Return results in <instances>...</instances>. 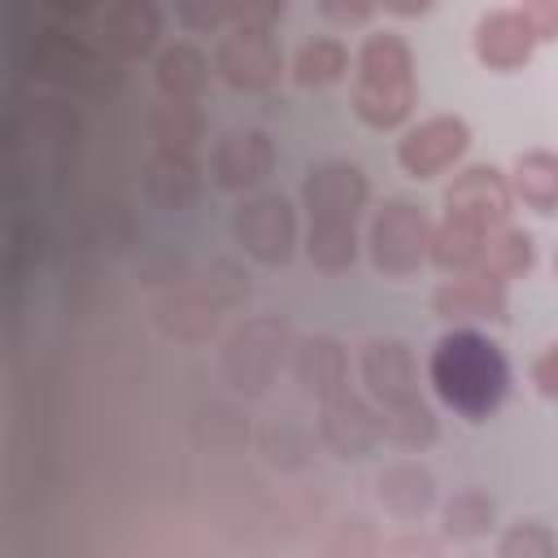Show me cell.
I'll list each match as a JSON object with an SVG mask.
<instances>
[{
	"mask_svg": "<svg viewBox=\"0 0 558 558\" xmlns=\"http://www.w3.org/2000/svg\"><path fill=\"white\" fill-rule=\"evenodd\" d=\"M427 379L436 388V397L458 410L462 418L480 423L488 418L506 392H510V362L501 353L497 340H488L475 327H453L436 340L432 357H427Z\"/></svg>",
	"mask_w": 558,
	"mask_h": 558,
	"instance_id": "obj_1",
	"label": "cell"
},
{
	"mask_svg": "<svg viewBox=\"0 0 558 558\" xmlns=\"http://www.w3.org/2000/svg\"><path fill=\"white\" fill-rule=\"evenodd\" d=\"M414 109V52L397 31H371L357 48V78H353V113L375 126L392 131Z\"/></svg>",
	"mask_w": 558,
	"mask_h": 558,
	"instance_id": "obj_2",
	"label": "cell"
},
{
	"mask_svg": "<svg viewBox=\"0 0 558 558\" xmlns=\"http://www.w3.org/2000/svg\"><path fill=\"white\" fill-rule=\"evenodd\" d=\"M432 218L423 214V205L405 201V196H392L375 209L371 218V262L379 275H392V279H405L414 275L427 257H432Z\"/></svg>",
	"mask_w": 558,
	"mask_h": 558,
	"instance_id": "obj_3",
	"label": "cell"
},
{
	"mask_svg": "<svg viewBox=\"0 0 558 558\" xmlns=\"http://www.w3.org/2000/svg\"><path fill=\"white\" fill-rule=\"evenodd\" d=\"M231 235H235V244L253 262H262V266H288L292 253H296V209L279 192H257V196H248V201L235 205Z\"/></svg>",
	"mask_w": 558,
	"mask_h": 558,
	"instance_id": "obj_4",
	"label": "cell"
},
{
	"mask_svg": "<svg viewBox=\"0 0 558 558\" xmlns=\"http://www.w3.org/2000/svg\"><path fill=\"white\" fill-rule=\"evenodd\" d=\"M283 70V52L270 31L231 26L214 48V74L235 92H266Z\"/></svg>",
	"mask_w": 558,
	"mask_h": 558,
	"instance_id": "obj_5",
	"label": "cell"
},
{
	"mask_svg": "<svg viewBox=\"0 0 558 558\" xmlns=\"http://www.w3.org/2000/svg\"><path fill=\"white\" fill-rule=\"evenodd\" d=\"M471 148V126L458 113H432L397 140V161L410 179H436Z\"/></svg>",
	"mask_w": 558,
	"mask_h": 558,
	"instance_id": "obj_6",
	"label": "cell"
},
{
	"mask_svg": "<svg viewBox=\"0 0 558 558\" xmlns=\"http://www.w3.org/2000/svg\"><path fill=\"white\" fill-rule=\"evenodd\" d=\"M371 201V183L353 161H318L301 179V205L310 222H357Z\"/></svg>",
	"mask_w": 558,
	"mask_h": 558,
	"instance_id": "obj_7",
	"label": "cell"
},
{
	"mask_svg": "<svg viewBox=\"0 0 558 558\" xmlns=\"http://www.w3.org/2000/svg\"><path fill=\"white\" fill-rule=\"evenodd\" d=\"M510 205H514V192L497 166H466L445 187V214L475 222L484 235H493L497 227L510 222Z\"/></svg>",
	"mask_w": 558,
	"mask_h": 558,
	"instance_id": "obj_8",
	"label": "cell"
},
{
	"mask_svg": "<svg viewBox=\"0 0 558 558\" xmlns=\"http://www.w3.org/2000/svg\"><path fill=\"white\" fill-rule=\"evenodd\" d=\"M270 170H275V140L262 126H231L218 135L209 157V174L218 187L248 192V187H262Z\"/></svg>",
	"mask_w": 558,
	"mask_h": 558,
	"instance_id": "obj_9",
	"label": "cell"
},
{
	"mask_svg": "<svg viewBox=\"0 0 558 558\" xmlns=\"http://www.w3.org/2000/svg\"><path fill=\"white\" fill-rule=\"evenodd\" d=\"M318 436L336 449V458H366L384 440V414L366 405L353 388L318 401Z\"/></svg>",
	"mask_w": 558,
	"mask_h": 558,
	"instance_id": "obj_10",
	"label": "cell"
},
{
	"mask_svg": "<svg viewBox=\"0 0 558 558\" xmlns=\"http://www.w3.org/2000/svg\"><path fill=\"white\" fill-rule=\"evenodd\" d=\"M279 357H283V323H275V318H253V323H244V327L231 336V344H227V353H222V371H227L231 388H240V392H262L266 379L275 375Z\"/></svg>",
	"mask_w": 558,
	"mask_h": 558,
	"instance_id": "obj_11",
	"label": "cell"
},
{
	"mask_svg": "<svg viewBox=\"0 0 558 558\" xmlns=\"http://www.w3.org/2000/svg\"><path fill=\"white\" fill-rule=\"evenodd\" d=\"M161 39V9L153 0H118L96 13V48L122 61L148 57Z\"/></svg>",
	"mask_w": 558,
	"mask_h": 558,
	"instance_id": "obj_12",
	"label": "cell"
},
{
	"mask_svg": "<svg viewBox=\"0 0 558 558\" xmlns=\"http://www.w3.org/2000/svg\"><path fill=\"white\" fill-rule=\"evenodd\" d=\"M362 379L366 392L388 410L401 405L410 397H418V371H414V353L405 340L397 336H375L362 344Z\"/></svg>",
	"mask_w": 558,
	"mask_h": 558,
	"instance_id": "obj_13",
	"label": "cell"
},
{
	"mask_svg": "<svg viewBox=\"0 0 558 558\" xmlns=\"http://www.w3.org/2000/svg\"><path fill=\"white\" fill-rule=\"evenodd\" d=\"M471 44H475L480 65H488L497 74H514L536 52V35H532V26H527V17L519 9H488L475 22Z\"/></svg>",
	"mask_w": 558,
	"mask_h": 558,
	"instance_id": "obj_14",
	"label": "cell"
},
{
	"mask_svg": "<svg viewBox=\"0 0 558 558\" xmlns=\"http://www.w3.org/2000/svg\"><path fill=\"white\" fill-rule=\"evenodd\" d=\"M432 310L449 323H501L506 318V283L471 270V275H453L432 292Z\"/></svg>",
	"mask_w": 558,
	"mask_h": 558,
	"instance_id": "obj_15",
	"label": "cell"
},
{
	"mask_svg": "<svg viewBox=\"0 0 558 558\" xmlns=\"http://www.w3.org/2000/svg\"><path fill=\"white\" fill-rule=\"evenodd\" d=\"M375 493H379V501H384L388 514L414 523V519H423L436 506V475L423 462L401 458V462H388L375 475Z\"/></svg>",
	"mask_w": 558,
	"mask_h": 558,
	"instance_id": "obj_16",
	"label": "cell"
},
{
	"mask_svg": "<svg viewBox=\"0 0 558 558\" xmlns=\"http://www.w3.org/2000/svg\"><path fill=\"white\" fill-rule=\"evenodd\" d=\"M292 371H296V384L310 397H318V401H327L340 388H349V357H344L340 340H331V336L301 340L296 344V357H292Z\"/></svg>",
	"mask_w": 558,
	"mask_h": 558,
	"instance_id": "obj_17",
	"label": "cell"
},
{
	"mask_svg": "<svg viewBox=\"0 0 558 558\" xmlns=\"http://www.w3.org/2000/svg\"><path fill=\"white\" fill-rule=\"evenodd\" d=\"M153 78H157V92L174 105H196V96L205 92L209 83V57L187 44V39H174L170 48L157 52V65H153Z\"/></svg>",
	"mask_w": 558,
	"mask_h": 558,
	"instance_id": "obj_18",
	"label": "cell"
},
{
	"mask_svg": "<svg viewBox=\"0 0 558 558\" xmlns=\"http://www.w3.org/2000/svg\"><path fill=\"white\" fill-rule=\"evenodd\" d=\"M144 187H148V196H153L161 209H187V205L201 196L196 157H192V153H166V148H157V153L148 157Z\"/></svg>",
	"mask_w": 558,
	"mask_h": 558,
	"instance_id": "obj_19",
	"label": "cell"
},
{
	"mask_svg": "<svg viewBox=\"0 0 558 558\" xmlns=\"http://www.w3.org/2000/svg\"><path fill=\"white\" fill-rule=\"evenodd\" d=\"M510 192L536 214H558V153L549 148L519 153L510 170Z\"/></svg>",
	"mask_w": 558,
	"mask_h": 558,
	"instance_id": "obj_20",
	"label": "cell"
},
{
	"mask_svg": "<svg viewBox=\"0 0 558 558\" xmlns=\"http://www.w3.org/2000/svg\"><path fill=\"white\" fill-rule=\"evenodd\" d=\"M484 231L475 227V222H466V218H440L436 222V231H432V266L436 270H445L449 279L453 275H471L475 266H480V253H484Z\"/></svg>",
	"mask_w": 558,
	"mask_h": 558,
	"instance_id": "obj_21",
	"label": "cell"
},
{
	"mask_svg": "<svg viewBox=\"0 0 558 558\" xmlns=\"http://www.w3.org/2000/svg\"><path fill=\"white\" fill-rule=\"evenodd\" d=\"M536 266V240L523 231V227H497L488 240H484V253H480V275L497 279V283H510V279H523L527 270Z\"/></svg>",
	"mask_w": 558,
	"mask_h": 558,
	"instance_id": "obj_22",
	"label": "cell"
},
{
	"mask_svg": "<svg viewBox=\"0 0 558 558\" xmlns=\"http://www.w3.org/2000/svg\"><path fill=\"white\" fill-rule=\"evenodd\" d=\"M344 70H349V48L336 35H314L292 57V78L301 87H331L344 78Z\"/></svg>",
	"mask_w": 558,
	"mask_h": 558,
	"instance_id": "obj_23",
	"label": "cell"
},
{
	"mask_svg": "<svg viewBox=\"0 0 558 558\" xmlns=\"http://www.w3.org/2000/svg\"><path fill=\"white\" fill-rule=\"evenodd\" d=\"M440 523H445V536L453 541H480L493 532L497 523V506L484 488H458L445 506H440Z\"/></svg>",
	"mask_w": 558,
	"mask_h": 558,
	"instance_id": "obj_24",
	"label": "cell"
},
{
	"mask_svg": "<svg viewBox=\"0 0 558 558\" xmlns=\"http://www.w3.org/2000/svg\"><path fill=\"white\" fill-rule=\"evenodd\" d=\"M305 257L327 275L349 270L357 262V222H310Z\"/></svg>",
	"mask_w": 558,
	"mask_h": 558,
	"instance_id": "obj_25",
	"label": "cell"
},
{
	"mask_svg": "<svg viewBox=\"0 0 558 558\" xmlns=\"http://www.w3.org/2000/svg\"><path fill=\"white\" fill-rule=\"evenodd\" d=\"M148 126H153L157 148H166V153H196L201 131H205L201 109L196 105H174V100L157 105L153 118H148Z\"/></svg>",
	"mask_w": 558,
	"mask_h": 558,
	"instance_id": "obj_26",
	"label": "cell"
},
{
	"mask_svg": "<svg viewBox=\"0 0 558 558\" xmlns=\"http://www.w3.org/2000/svg\"><path fill=\"white\" fill-rule=\"evenodd\" d=\"M379 414H384V440H392L401 449H427L436 440V414L423 397H410V401L388 405Z\"/></svg>",
	"mask_w": 558,
	"mask_h": 558,
	"instance_id": "obj_27",
	"label": "cell"
},
{
	"mask_svg": "<svg viewBox=\"0 0 558 558\" xmlns=\"http://www.w3.org/2000/svg\"><path fill=\"white\" fill-rule=\"evenodd\" d=\"M497 558H558V541L545 523L519 519L497 536Z\"/></svg>",
	"mask_w": 558,
	"mask_h": 558,
	"instance_id": "obj_28",
	"label": "cell"
},
{
	"mask_svg": "<svg viewBox=\"0 0 558 558\" xmlns=\"http://www.w3.org/2000/svg\"><path fill=\"white\" fill-rule=\"evenodd\" d=\"M327 558H379V541L375 527L362 514H349L336 523L331 541H327Z\"/></svg>",
	"mask_w": 558,
	"mask_h": 558,
	"instance_id": "obj_29",
	"label": "cell"
},
{
	"mask_svg": "<svg viewBox=\"0 0 558 558\" xmlns=\"http://www.w3.org/2000/svg\"><path fill=\"white\" fill-rule=\"evenodd\" d=\"M519 13L527 17L536 44L558 39V0H527V4H519Z\"/></svg>",
	"mask_w": 558,
	"mask_h": 558,
	"instance_id": "obj_30",
	"label": "cell"
},
{
	"mask_svg": "<svg viewBox=\"0 0 558 558\" xmlns=\"http://www.w3.org/2000/svg\"><path fill=\"white\" fill-rule=\"evenodd\" d=\"M532 384H536V392L541 397H549V401H558V340L554 344H545L536 357H532Z\"/></svg>",
	"mask_w": 558,
	"mask_h": 558,
	"instance_id": "obj_31",
	"label": "cell"
},
{
	"mask_svg": "<svg viewBox=\"0 0 558 558\" xmlns=\"http://www.w3.org/2000/svg\"><path fill=\"white\" fill-rule=\"evenodd\" d=\"M379 558H440V545L423 532H405V536H392L379 549Z\"/></svg>",
	"mask_w": 558,
	"mask_h": 558,
	"instance_id": "obj_32",
	"label": "cell"
},
{
	"mask_svg": "<svg viewBox=\"0 0 558 558\" xmlns=\"http://www.w3.org/2000/svg\"><path fill=\"white\" fill-rule=\"evenodd\" d=\"M323 13L336 17V22H371L375 17L371 4H323Z\"/></svg>",
	"mask_w": 558,
	"mask_h": 558,
	"instance_id": "obj_33",
	"label": "cell"
},
{
	"mask_svg": "<svg viewBox=\"0 0 558 558\" xmlns=\"http://www.w3.org/2000/svg\"><path fill=\"white\" fill-rule=\"evenodd\" d=\"M554 275H558V253H554Z\"/></svg>",
	"mask_w": 558,
	"mask_h": 558,
	"instance_id": "obj_34",
	"label": "cell"
}]
</instances>
